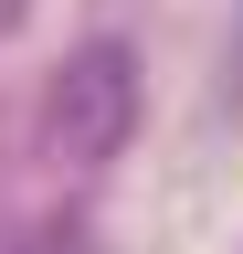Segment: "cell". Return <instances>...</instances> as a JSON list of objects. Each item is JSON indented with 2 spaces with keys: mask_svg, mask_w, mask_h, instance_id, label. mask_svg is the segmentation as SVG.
<instances>
[{
  "mask_svg": "<svg viewBox=\"0 0 243 254\" xmlns=\"http://www.w3.org/2000/svg\"><path fill=\"white\" fill-rule=\"evenodd\" d=\"M138 127V53L116 43V32H96L85 53H64V74H53V106H43V138L53 159H74V170H96V159L127 148Z\"/></svg>",
  "mask_w": 243,
  "mask_h": 254,
  "instance_id": "6da1fadb",
  "label": "cell"
},
{
  "mask_svg": "<svg viewBox=\"0 0 243 254\" xmlns=\"http://www.w3.org/2000/svg\"><path fill=\"white\" fill-rule=\"evenodd\" d=\"M0 254H74L64 233H32V244H0Z\"/></svg>",
  "mask_w": 243,
  "mask_h": 254,
  "instance_id": "7a4b0ae2",
  "label": "cell"
}]
</instances>
